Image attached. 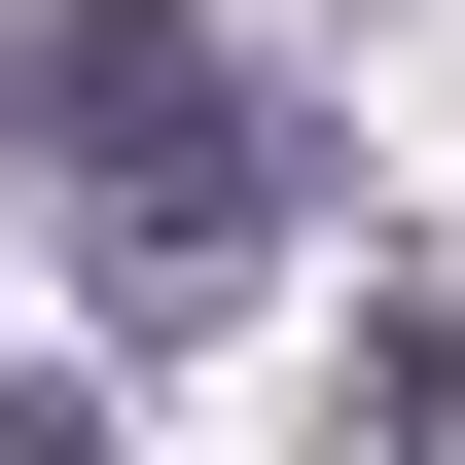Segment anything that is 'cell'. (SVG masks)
<instances>
[{"mask_svg":"<svg viewBox=\"0 0 465 465\" xmlns=\"http://www.w3.org/2000/svg\"><path fill=\"white\" fill-rule=\"evenodd\" d=\"M0 465H108V394H72V358H36V394H0Z\"/></svg>","mask_w":465,"mask_h":465,"instance_id":"2","label":"cell"},{"mask_svg":"<svg viewBox=\"0 0 465 465\" xmlns=\"http://www.w3.org/2000/svg\"><path fill=\"white\" fill-rule=\"evenodd\" d=\"M0 179L72 215V287H108V322H215L251 251H287V143H251L215 0H36V36H0Z\"/></svg>","mask_w":465,"mask_h":465,"instance_id":"1","label":"cell"}]
</instances>
